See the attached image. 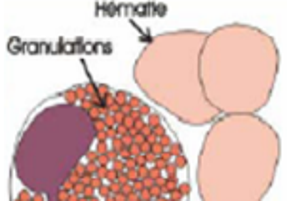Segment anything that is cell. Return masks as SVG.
I'll return each mask as SVG.
<instances>
[{
  "mask_svg": "<svg viewBox=\"0 0 287 201\" xmlns=\"http://www.w3.org/2000/svg\"><path fill=\"white\" fill-rule=\"evenodd\" d=\"M105 150H107V144H105V142H101V144H99V152H101V154H103Z\"/></svg>",
  "mask_w": 287,
  "mask_h": 201,
  "instance_id": "15",
  "label": "cell"
},
{
  "mask_svg": "<svg viewBox=\"0 0 287 201\" xmlns=\"http://www.w3.org/2000/svg\"><path fill=\"white\" fill-rule=\"evenodd\" d=\"M160 194H162V188H160V186H156V184H154V186L150 188V195H154V197H158Z\"/></svg>",
  "mask_w": 287,
  "mask_h": 201,
  "instance_id": "4",
  "label": "cell"
},
{
  "mask_svg": "<svg viewBox=\"0 0 287 201\" xmlns=\"http://www.w3.org/2000/svg\"><path fill=\"white\" fill-rule=\"evenodd\" d=\"M135 173H137V176H139V178H143V180L148 176V171L145 167H139V171H135Z\"/></svg>",
  "mask_w": 287,
  "mask_h": 201,
  "instance_id": "2",
  "label": "cell"
},
{
  "mask_svg": "<svg viewBox=\"0 0 287 201\" xmlns=\"http://www.w3.org/2000/svg\"><path fill=\"white\" fill-rule=\"evenodd\" d=\"M114 167H116V171H120V169L124 167V163H122V161H116V163H114Z\"/></svg>",
  "mask_w": 287,
  "mask_h": 201,
  "instance_id": "16",
  "label": "cell"
},
{
  "mask_svg": "<svg viewBox=\"0 0 287 201\" xmlns=\"http://www.w3.org/2000/svg\"><path fill=\"white\" fill-rule=\"evenodd\" d=\"M152 152H154V156L162 154V144H152Z\"/></svg>",
  "mask_w": 287,
  "mask_h": 201,
  "instance_id": "9",
  "label": "cell"
},
{
  "mask_svg": "<svg viewBox=\"0 0 287 201\" xmlns=\"http://www.w3.org/2000/svg\"><path fill=\"white\" fill-rule=\"evenodd\" d=\"M137 163H139V165L143 167L145 163H147V158H145V156H141V154H139V156H137Z\"/></svg>",
  "mask_w": 287,
  "mask_h": 201,
  "instance_id": "10",
  "label": "cell"
},
{
  "mask_svg": "<svg viewBox=\"0 0 287 201\" xmlns=\"http://www.w3.org/2000/svg\"><path fill=\"white\" fill-rule=\"evenodd\" d=\"M181 194H188V184H181Z\"/></svg>",
  "mask_w": 287,
  "mask_h": 201,
  "instance_id": "14",
  "label": "cell"
},
{
  "mask_svg": "<svg viewBox=\"0 0 287 201\" xmlns=\"http://www.w3.org/2000/svg\"><path fill=\"white\" fill-rule=\"evenodd\" d=\"M179 152H181V146H179V144H175V146H173V154H179Z\"/></svg>",
  "mask_w": 287,
  "mask_h": 201,
  "instance_id": "17",
  "label": "cell"
},
{
  "mask_svg": "<svg viewBox=\"0 0 287 201\" xmlns=\"http://www.w3.org/2000/svg\"><path fill=\"white\" fill-rule=\"evenodd\" d=\"M82 192H84V184H74V194L76 195H82Z\"/></svg>",
  "mask_w": 287,
  "mask_h": 201,
  "instance_id": "8",
  "label": "cell"
},
{
  "mask_svg": "<svg viewBox=\"0 0 287 201\" xmlns=\"http://www.w3.org/2000/svg\"><path fill=\"white\" fill-rule=\"evenodd\" d=\"M187 165V161H184L183 156H177V161H175V167H184Z\"/></svg>",
  "mask_w": 287,
  "mask_h": 201,
  "instance_id": "6",
  "label": "cell"
},
{
  "mask_svg": "<svg viewBox=\"0 0 287 201\" xmlns=\"http://www.w3.org/2000/svg\"><path fill=\"white\" fill-rule=\"evenodd\" d=\"M116 176H118V171H108V173H107V176H105V178H108V180H110V182H114V180H116Z\"/></svg>",
  "mask_w": 287,
  "mask_h": 201,
  "instance_id": "5",
  "label": "cell"
},
{
  "mask_svg": "<svg viewBox=\"0 0 287 201\" xmlns=\"http://www.w3.org/2000/svg\"><path fill=\"white\" fill-rule=\"evenodd\" d=\"M82 194H84V197H86V199H91V197L95 195V188H93V186H84V192H82Z\"/></svg>",
  "mask_w": 287,
  "mask_h": 201,
  "instance_id": "1",
  "label": "cell"
},
{
  "mask_svg": "<svg viewBox=\"0 0 287 201\" xmlns=\"http://www.w3.org/2000/svg\"><path fill=\"white\" fill-rule=\"evenodd\" d=\"M156 123H158V116L152 114V116H150V125H156Z\"/></svg>",
  "mask_w": 287,
  "mask_h": 201,
  "instance_id": "13",
  "label": "cell"
},
{
  "mask_svg": "<svg viewBox=\"0 0 287 201\" xmlns=\"http://www.w3.org/2000/svg\"><path fill=\"white\" fill-rule=\"evenodd\" d=\"M127 154H135V156H139V148H137V144H133L131 148H129V152Z\"/></svg>",
  "mask_w": 287,
  "mask_h": 201,
  "instance_id": "11",
  "label": "cell"
},
{
  "mask_svg": "<svg viewBox=\"0 0 287 201\" xmlns=\"http://www.w3.org/2000/svg\"><path fill=\"white\" fill-rule=\"evenodd\" d=\"M137 201H141V199H137Z\"/></svg>",
  "mask_w": 287,
  "mask_h": 201,
  "instance_id": "20",
  "label": "cell"
},
{
  "mask_svg": "<svg viewBox=\"0 0 287 201\" xmlns=\"http://www.w3.org/2000/svg\"><path fill=\"white\" fill-rule=\"evenodd\" d=\"M78 201H88V199L86 197H78Z\"/></svg>",
  "mask_w": 287,
  "mask_h": 201,
  "instance_id": "18",
  "label": "cell"
},
{
  "mask_svg": "<svg viewBox=\"0 0 287 201\" xmlns=\"http://www.w3.org/2000/svg\"><path fill=\"white\" fill-rule=\"evenodd\" d=\"M97 156H99V154H95V152H90V154H88V159H90V161H97Z\"/></svg>",
  "mask_w": 287,
  "mask_h": 201,
  "instance_id": "12",
  "label": "cell"
},
{
  "mask_svg": "<svg viewBox=\"0 0 287 201\" xmlns=\"http://www.w3.org/2000/svg\"><path fill=\"white\" fill-rule=\"evenodd\" d=\"M88 201H99V199H97V197H91V199H88Z\"/></svg>",
  "mask_w": 287,
  "mask_h": 201,
  "instance_id": "19",
  "label": "cell"
},
{
  "mask_svg": "<svg viewBox=\"0 0 287 201\" xmlns=\"http://www.w3.org/2000/svg\"><path fill=\"white\" fill-rule=\"evenodd\" d=\"M133 190L135 192H141V190H145V186H143V182H139V180H135V182H133Z\"/></svg>",
  "mask_w": 287,
  "mask_h": 201,
  "instance_id": "7",
  "label": "cell"
},
{
  "mask_svg": "<svg viewBox=\"0 0 287 201\" xmlns=\"http://www.w3.org/2000/svg\"><path fill=\"white\" fill-rule=\"evenodd\" d=\"M99 194H101V197H107V195H110V188H108V186H101Z\"/></svg>",
  "mask_w": 287,
  "mask_h": 201,
  "instance_id": "3",
  "label": "cell"
}]
</instances>
